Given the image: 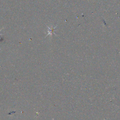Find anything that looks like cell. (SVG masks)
I'll return each mask as SVG.
<instances>
[{"instance_id":"obj_1","label":"cell","mask_w":120,"mask_h":120,"mask_svg":"<svg viewBox=\"0 0 120 120\" xmlns=\"http://www.w3.org/2000/svg\"></svg>"}]
</instances>
